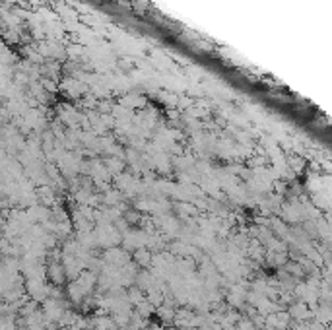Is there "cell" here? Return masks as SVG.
I'll use <instances>...</instances> for the list:
<instances>
[{
    "mask_svg": "<svg viewBox=\"0 0 332 330\" xmlns=\"http://www.w3.org/2000/svg\"><path fill=\"white\" fill-rule=\"evenodd\" d=\"M51 278H53L57 284H63L65 276H63V268H61L59 264H53V266H51Z\"/></svg>",
    "mask_w": 332,
    "mask_h": 330,
    "instance_id": "1",
    "label": "cell"
},
{
    "mask_svg": "<svg viewBox=\"0 0 332 330\" xmlns=\"http://www.w3.org/2000/svg\"><path fill=\"white\" fill-rule=\"evenodd\" d=\"M158 315H160L164 321H171V319H173V311H171L169 307H160V309H158Z\"/></svg>",
    "mask_w": 332,
    "mask_h": 330,
    "instance_id": "3",
    "label": "cell"
},
{
    "mask_svg": "<svg viewBox=\"0 0 332 330\" xmlns=\"http://www.w3.org/2000/svg\"><path fill=\"white\" fill-rule=\"evenodd\" d=\"M134 257H136V263H140V264L150 263V253H148V251H144V249H142V251H136V255H134Z\"/></svg>",
    "mask_w": 332,
    "mask_h": 330,
    "instance_id": "2",
    "label": "cell"
},
{
    "mask_svg": "<svg viewBox=\"0 0 332 330\" xmlns=\"http://www.w3.org/2000/svg\"><path fill=\"white\" fill-rule=\"evenodd\" d=\"M131 299H133L134 303H140V299H142V294H140L138 290H133V292H131Z\"/></svg>",
    "mask_w": 332,
    "mask_h": 330,
    "instance_id": "4",
    "label": "cell"
}]
</instances>
